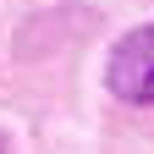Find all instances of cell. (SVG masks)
I'll use <instances>...</instances> for the list:
<instances>
[{"label": "cell", "instance_id": "6da1fadb", "mask_svg": "<svg viewBox=\"0 0 154 154\" xmlns=\"http://www.w3.org/2000/svg\"><path fill=\"white\" fill-rule=\"evenodd\" d=\"M105 83L127 105H154V22L116 38V50L105 61Z\"/></svg>", "mask_w": 154, "mask_h": 154}]
</instances>
